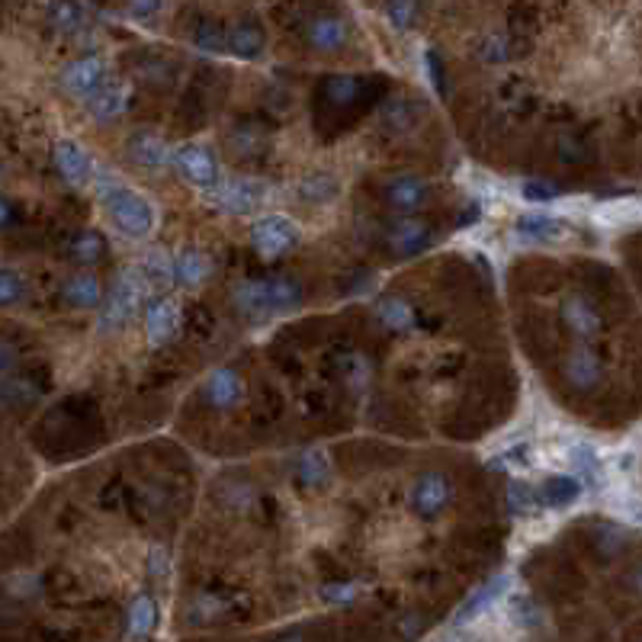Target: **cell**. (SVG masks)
I'll return each instance as SVG.
<instances>
[{"instance_id": "4", "label": "cell", "mask_w": 642, "mask_h": 642, "mask_svg": "<svg viewBox=\"0 0 642 642\" xmlns=\"http://www.w3.org/2000/svg\"><path fill=\"white\" fill-rule=\"evenodd\" d=\"M299 241H302V228L289 216H261L251 228V244L257 248V254L267 257V261L296 251Z\"/></svg>"}, {"instance_id": "51", "label": "cell", "mask_w": 642, "mask_h": 642, "mask_svg": "<svg viewBox=\"0 0 642 642\" xmlns=\"http://www.w3.org/2000/svg\"><path fill=\"white\" fill-rule=\"evenodd\" d=\"M476 219H479V206L469 203V212H466V216H460V225H469V222H476Z\"/></svg>"}, {"instance_id": "16", "label": "cell", "mask_w": 642, "mask_h": 642, "mask_svg": "<svg viewBox=\"0 0 642 642\" xmlns=\"http://www.w3.org/2000/svg\"><path fill=\"white\" fill-rule=\"evenodd\" d=\"M203 399L212 408H235L244 399V379L232 366H222V370H212L206 386H203Z\"/></svg>"}, {"instance_id": "22", "label": "cell", "mask_w": 642, "mask_h": 642, "mask_svg": "<svg viewBox=\"0 0 642 642\" xmlns=\"http://www.w3.org/2000/svg\"><path fill=\"white\" fill-rule=\"evenodd\" d=\"M61 296H65V302L74 305V309H97V305H103V299H106L103 286L94 273H74V277L65 283V289H61Z\"/></svg>"}, {"instance_id": "23", "label": "cell", "mask_w": 642, "mask_h": 642, "mask_svg": "<svg viewBox=\"0 0 642 642\" xmlns=\"http://www.w3.org/2000/svg\"><path fill=\"white\" fill-rule=\"evenodd\" d=\"M569 232V225L562 219H553V216H543V212H527V216L517 219V235L527 238V241H559Z\"/></svg>"}, {"instance_id": "15", "label": "cell", "mask_w": 642, "mask_h": 642, "mask_svg": "<svg viewBox=\"0 0 642 642\" xmlns=\"http://www.w3.org/2000/svg\"><path fill=\"white\" fill-rule=\"evenodd\" d=\"M264 45H267V36H264L261 20L244 17L228 29V55L238 61H257L264 55Z\"/></svg>"}, {"instance_id": "8", "label": "cell", "mask_w": 642, "mask_h": 642, "mask_svg": "<svg viewBox=\"0 0 642 642\" xmlns=\"http://www.w3.org/2000/svg\"><path fill=\"white\" fill-rule=\"evenodd\" d=\"M58 81L71 97H84V100H90L100 87L110 84L106 81V61L100 55H81L68 61V65L61 68Z\"/></svg>"}, {"instance_id": "13", "label": "cell", "mask_w": 642, "mask_h": 642, "mask_svg": "<svg viewBox=\"0 0 642 642\" xmlns=\"http://www.w3.org/2000/svg\"><path fill=\"white\" fill-rule=\"evenodd\" d=\"M52 161H55V171L65 177V183H71V187H84V183L94 177V161H90L84 145H78L74 139H58L52 148Z\"/></svg>"}, {"instance_id": "24", "label": "cell", "mask_w": 642, "mask_h": 642, "mask_svg": "<svg viewBox=\"0 0 642 642\" xmlns=\"http://www.w3.org/2000/svg\"><path fill=\"white\" fill-rule=\"evenodd\" d=\"M103 254H106V241L94 228H81V232H74L68 241V257L81 267H94L97 261H103Z\"/></svg>"}, {"instance_id": "26", "label": "cell", "mask_w": 642, "mask_h": 642, "mask_svg": "<svg viewBox=\"0 0 642 642\" xmlns=\"http://www.w3.org/2000/svg\"><path fill=\"white\" fill-rule=\"evenodd\" d=\"M376 315H379V325L392 334H402V331L415 328V309H411V302L402 296H386L379 302Z\"/></svg>"}, {"instance_id": "19", "label": "cell", "mask_w": 642, "mask_h": 642, "mask_svg": "<svg viewBox=\"0 0 642 642\" xmlns=\"http://www.w3.org/2000/svg\"><path fill=\"white\" fill-rule=\"evenodd\" d=\"M129 100H132V90L129 84L122 81H110L106 87H100L94 97L87 100V110L94 119L100 122H110V119H119L122 113L129 110Z\"/></svg>"}, {"instance_id": "6", "label": "cell", "mask_w": 642, "mask_h": 642, "mask_svg": "<svg viewBox=\"0 0 642 642\" xmlns=\"http://www.w3.org/2000/svg\"><path fill=\"white\" fill-rule=\"evenodd\" d=\"M450 501H453V482L447 472H437V469L421 472L408 492L411 511H415L421 521H434V517H440L450 508Z\"/></svg>"}, {"instance_id": "48", "label": "cell", "mask_w": 642, "mask_h": 642, "mask_svg": "<svg viewBox=\"0 0 642 642\" xmlns=\"http://www.w3.org/2000/svg\"><path fill=\"white\" fill-rule=\"evenodd\" d=\"M161 10V4H132L126 7V17H155Z\"/></svg>"}, {"instance_id": "11", "label": "cell", "mask_w": 642, "mask_h": 642, "mask_svg": "<svg viewBox=\"0 0 642 642\" xmlns=\"http://www.w3.org/2000/svg\"><path fill=\"white\" fill-rule=\"evenodd\" d=\"M180 331V302L174 296H158L145 309V334L151 347H164Z\"/></svg>"}, {"instance_id": "29", "label": "cell", "mask_w": 642, "mask_h": 642, "mask_svg": "<svg viewBox=\"0 0 642 642\" xmlns=\"http://www.w3.org/2000/svg\"><path fill=\"white\" fill-rule=\"evenodd\" d=\"M360 90H363V81L357 78V74H328V78L321 81V97L334 106L354 103L360 97Z\"/></svg>"}, {"instance_id": "7", "label": "cell", "mask_w": 642, "mask_h": 642, "mask_svg": "<svg viewBox=\"0 0 642 642\" xmlns=\"http://www.w3.org/2000/svg\"><path fill=\"white\" fill-rule=\"evenodd\" d=\"M206 196H209V203L222 212L251 216V212H257V206L267 200V187L261 180H251V177H232V180H222L219 187Z\"/></svg>"}, {"instance_id": "1", "label": "cell", "mask_w": 642, "mask_h": 642, "mask_svg": "<svg viewBox=\"0 0 642 642\" xmlns=\"http://www.w3.org/2000/svg\"><path fill=\"white\" fill-rule=\"evenodd\" d=\"M97 193H100L106 216H110L116 232H122L126 238H135V241L151 235V228H155V209H151V203L142 193L129 190L113 171L97 174Z\"/></svg>"}, {"instance_id": "9", "label": "cell", "mask_w": 642, "mask_h": 642, "mask_svg": "<svg viewBox=\"0 0 642 642\" xmlns=\"http://www.w3.org/2000/svg\"><path fill=\"white\" fill-rule=\"evenodd\" d=\"M386 244L395 257H418L434 244V228L415 216L395 219L386 225Z\"/></svg>"}, {"instance_id": "49", "label": "cell", "mask_w": 642, "mask_h": 642, "mask_svg": "<svg viewBox=\"0 0 642 642\" xmlns=\"http://www.w3.org/2000/svg\"><path fill=\"white\" fill-rule=\"evenodd\" d=\"M0 209H4V228L10 232V228H13V219H17V212H13V203H10V200H4V206H0Z\"/></svg>"}, {"instance_id": "31", "label": "cell", "mask_w": 642, "mask_h": 642, "mask_svg": "<svg viewBox=\"0 0 642 642\" xmlns=\"http://www.w3.org/2000/svg\"><path fill=\"white\" fill-rule=\"evenodd\" d=\"M296 476L302 485H309V488H325L328 479H331V463H328V456L321 453V450H312V453H305L299 466H296Z\"/></svg>"}, {"instance_id": "32", "label": "cell", "mask_w": 642, "mask_h": 642, "mask_svg": "<svg viewBox=\"0 0 642 642\" xmlns=\"http://www.w3.org/2000/svg\"><path fill=\"white\" fill-rule=\"evenodd\" d=\"M569 460L578 472V479L588 482V485H601V456L591 443H575L569 450Z\"/></svg>"}, {"instance_id": "40", "label": "cell", "mask_w": 642, "mask_h": 642, "mask_svg": "<svg viewBox=\"0 0 642 642\" xmlns=\"http://www.w3.org/2000/svg\"><path fill=\"white\" fill-rule=\"evenodd\" d=\"M424 61H427V74H431V84L437 90V97L443 100V97H447V71H443V58H440L437 49H427Z\"/></svg>"}, {"instance_id": "47", "label": "cell", "mask_w": 642, "mask_h": 642, "mask_svg": "<svg viewBox=\"0 0 642 642\" xmlns=\"http://www.w3.org/2000/svg\"><path fill=\"white\" fill-rule=\"evenodd\" d=\"M421 630H424L421 617H405V620H402V626H399V633H402L405 639H415V636H421Z\"/></svg>"}, {"instance_id": "46", "label": "cell", "mask_w": 642, "mask_h": 642, "mask_svg": "<svg viewBox=\"0 0 642 642\" xmlns=\"http://www.w3.org/2000/svg\"><path fill=\"white\" fill-rule=\"evenodd\" d=\"M13 366H17V354H13V344L4 341L0 344V370H4V379H13Z\"/></svg>"}, {"instance_id": "5", "label": "cell", "mask_w": 642, "mask_h": 642, "mask_svg": "<svg viewBox=\"0 0 642 642\" xmlns=\"http://www.w3.org/2000/svg\"><path fill=\"white\" fill-rule=\"evenodd\" d=\"M174 167L190 187L203 190V193H212L222 183V171H219L216 155H212V148H206L200 142L174 148Z\"/></svg>"}, {"instance_id": "38", "label": "cell", "mask_w": 642, "mask_h": 642, "mask_svg": "<svg viewBox=\"0 0 642 642\" xmlns=\"http://www.w3.org/2000/svg\"><path fill=\"white\" fill-rule=\"evenodd\" d=\"M26 293V280L20 270L13 267H4L0 270V302L4 305H17Z\"/></svg>"}, {"instance_id": "28", "label": "cell", "mask_w": 642, "mask_h": 642, "mask_svg": "<svg viewBox=\"0 0 642 642\" xmlns=\"http://www.w3.org/2000/svg\"><path fill=\"white\" fill-rule=\"evenodd\" d=\"M142 273L148 286H158V289H167L177 283V257H171L164 248H151L145 264H142Z\"/></svg>"}, {"instance_id": "14", "label": "cell", "mask_w": 642, "mask_h": 642, "mask_svg": "<svg viewBox=\"0 0 642 642\" xmlns=\"http://www.w3.org/2000/svg\"><path fill=\"white\" fill-rule=\"evenodd\" d=\"M511 588V578L508 575H495V578H488V582L482 588H476L469 594V598L456 607V614H453V623L456 626H463V623H472L476 617H482L485 610H492L504 594H508Z\"/></svg>"}, {"instance_id": "20", "label": "cell", "mask_w": 642, "mask_h": 642, "mask_svg": "<svg viewBox=\"0 0 642 642\" xmlns=\"http://www.w3.org/2000/svg\"><path fill=\"white\" fill-rule=\"evenodd\" d=\"M347 36H350L347 23L341 17H334V13H321V17L309 20V26H305V39H309V45L318 52H338L347 42Z\"/></svg>"}, {"instance_id": "45", "label": "cell", "mask_w": 642, "mask_h": 642, "mask_svg": "<svg viewBox=\"0 0 642 642\" xmlns=\"http://www.w3.org/2000/svg\"><path fill=\"white\" fill-rule=\"evenodd\" d=\"M148 572H151V578H164L167 575V553L158 546V549H151L148 553Z\"/></svg>"}, {"instance_id": "39", "label": "cell", "mask_w": 642, "mask_h": 642, "mask_svg": "<svg viewBox=\"0 0 642 642\" xmlns=\"http://www.w3.org/2000/svg\"><path fill=\"white\" fill-rule=\"evenodd\" d=\"M559 193L562 190L549 180H527L524 183V200H530V203H553Z\"/></svg>"}, {"instance_id": "41", "label": "cell", "mask_w": 642, "mask_h": 642, "mask_svg": "<svg viewBox=\"0 0 642 642\" xmlns=\"http://www.w3.org/2000/svg\"><path fill=\"white\" fill-rule=\"evenodd\" d=\"M321 601H328V604H350V601H357V585L354 582L325 585V588H321Z\"/></svg>"}, {"instance_id": "52", "label": "cell", "mask_w": 642, "mask_h": 642, "mask_svg": "<svg viewBox=\"0 0 642 642\" xmlns=\"http://www.w3.org/2000/svg\"><path fill=\"white\" fill-rule=\"evenodd\" d=\"M277 642H305V639H302V633H299V630H293V633H286V636H280Z\"/></svg>"}, {"instance_id": "3", "label": "cell", "mask_w": 642, "mask_h": 642, "mask_svg": "<svg viewBox=\"0 0 642 642\" xmlns=\"http://www.w3.org/2000/svg\"><path fill=\"white\" fill-rule=\"evenodd\" d=\"M145 273L142 270H119L116 280L106 289V299H103V309H100V331H119L129 325V318L135 315V309L142 305L145 299Z\"/></svg>"}, {"instance_id": "34", "label": "cell", "mask_w": 642, "mask_h": 642, "mask_svg": "<svg viewBox=\"0 0 642 642\" xmlns=\"http://www.w3.org/2000/svg\"><path fill=\"white\" fill-rule=\"evenodd\" d=\"M299 193L309 203H328V200H334V196H338V180H334L331 174H312V177L302 180Z\"/></svg>"}, {"instance_id": "53", "label": "cell", "mask_w": 642, "mask_h": 642, "mask_svg": "<svg viewBox=\"0 0 642 642\" xmlns=\"http://www.w3.org/2000/svg\"><path fill=\"white\" fill-rule=\"evenodd\" d=\"M639 642H642V639H639Z\"/></svg>"}, {"instance_id": "33", "label": "cell", "mask_w": 642, "mask_h": 642, "mask_svg": "<svg viewBox=\"0 0 642 642\" xmlns=\"http://www.w3.org/2000/svg\"><path fill=\"white\" fill-rule=\"evenodd\" d=\"M533 508H540V492L533 485H527L524 479H514L508 485V511L517 514V517H524Z\"/></svg>"}, {"instance_id": "17", "label": "cell", "mask_w": 642, "mask_h": 642, "mask_svg": "<svg viewBox=\"0 0 642 642\" xmlns=\"http://www.w3.org/2000/svg\"><path fill=\"white\" fill-rule=\"evenodd\" d=\"M562 321H565V328H569L575 338H582V341L594 338V334H601V328H604L601 312L578 293L562 299Z\"/></svg>"}, {"instance_id": "44", "label": "cell", "mask_w": 642, "mask_h": 642, "mask_svg": "<svg viewBox=\"0 0 642 642\" xmlns=\"http://www.w3.org/2000/svg\"><path fill=\"white\" fill-rule=\"evenodd\" d=\"M415 13H418L415 4H389V7H386V17L395 23V29L411 26V20H415Z\"/></svg>"}, {"instance_id": "10", "label": "cell", "mask_w": 642, "mask_h": 642, "mask_svg": "<svg viewBox=\"0 0 642 642\" xmlns=\"http://www.w3.org/2000/svg\"><path fill=\"white\" fill-rule=\"evenodd\" d=\"M382 196H386V203L405 219V216H415V212L427 203L431 187H427V180L418 177V174H395V177L386 180Z\"/></svg>"}, {"instance_id": "25", "label": "cell", "mask_w": 642, "mask_h": 642, "mask_svg": "<svg viewBox=\"0 0 642 642\" xmlns=\"http://www.w3.org/2000/svg\"><path fill=\"white\" fill-rule=\"evenodd\" d=\"M209 277V257L200 248H183L177 254V286L183 289H196L203 286V280Z\"/></svg>"}, {"instance_id": "30", "label": "cell", "mask_w": 642, "mask_h": 642, "mask_svg": "<svg viewBox=\"0 0 642 642\" xmlns=\"http://www.w3.org/2000/svg\"><path fill=\"white\" fill-rule=\"evenodd\" d=\"M193 45L206 55H228V29L216 20H200L193 29Z\"/></svg>"}, {"instance_id": "43", "label": "cell", "mask_w": 642, "mask_h": 642, "mask_svg": "<svg viewBox=\"0 0 642 642\" xmlns=\"http://www.w3.org/2000/svg\"><path fill=\"white\" fill-rule=\"evenodd\" d=\"M623 530H617V527H601L598 530V549L604 556H617L620 549H623Z\"/></svg>"}, {"instance_id": "50", "label": "cell", "mask_w": 642, "mask_h": 642, "mask_svg": "<svg viewBox=\"0 0 642 642\" xmlns=\"http://www.w3.org/2000/svg\"><path fill=\"white\" fill-rule=\"evenodd\" d=\"M630 588L636 591V598H642V565H636V572L630 575Z\"/></svg>"}, {"instance_id": "35", "label": "cell", "mask_w": 642, "mask_h": 642, "mask_svg": "<svg viewBox=\"0 0 642 642\" xmlns=\"http://www.w3.org/2000/svg\"><path fill=\"white\" fill-rule=\"evenodd\" d=\"M511 617H514L517 626L533 630V626L543 623V610L537 607V601L527 598V594H514V598H511Z\"/></svg>"}, {"instance_id": "36", "label": "cell", "mask_w": 642, "mask_h": 642, "mask_svg": "<svg viewBox=\"0 0 642 642\" xmlns=\"http://www.w3.org/2000/svg\"><path fill=\"white\" fill-rule=\"evenodd\" d=\"M49 23H52V29H61V33H74V29H81V23H84V7L52 4L49 7Z\"/></svg>"}, {"instance_id": "2", "label": "cell", "mask_w": 642, "mask_h": 642, "mask_svg": "<svg viewBox=\"0 0 642 642\" xmlns=\"http://www.w3.org/2000/svg\"><path fill=\"white\" fill-rule=\"evenodd\" d=\"M235 305H238V312L251 321H264L270 315L293 312L302 305V283L296 277L244 280L235 289Z\"/></svg>"}, {"instance_id": "37", "label": "cell", "mask_w": 642, "mask_h": 642, "mask_svg": "<svg viewBox=\"0 0 642 642\" xmlns=\"http://www.w3.org/2000/svg\"><path fill=\"white\" fill-rule=\"evenodd\" d=\"M479 55L488 61V65H504V61L511 58V39L501 33H488L479 42Z\"/></svg>"}, {"instance_id": "21", "label": "cell", "mask_w": 642, "mask_h": 642, "mask_svg": "<svg viewBox=\"0 0 642 642\" xmlns=\"http://www.w3.org/2000/svg\"><path fill=\"white\" fill-rule=\"evenodd\" d=\"M540 508H572V504L582 498V479L578 476H549L540 488Z\"/></svg>"}, {"instance_id": "27", "label": "cell", "mask_w": 642, "mask_h": 642, "mask_svg": "<svg viewBox=\"0 0 642 642\" xmlns=\"http://www.w3.org/2000/svg\"><path fill=\"white\" fill-rule=\"evenodd\" d=\"M129 636L132 639H145L155 633V626H158V604L155 598H148V594H135L132 604H129Z\"/></svg>"}, {"instance_id": "42", "label": "cell", "mask_w": 642, "mask_h": 642, "mask_svg": "<svg viewBox=\"0 0 642 642\" xmlns=\"http://www.w3.org/2000/svg\"><path fill=\"white\" fill-rule=\"evenodd\" d=\"M585 155H588V148H585L582 139H578V135L565 132L562 139H559V158H562V161L578 164V161H585Z\"/></svg>"}, {"instance_id": "12", "label": "cell", "mask_w": 642, "mask_h": 642, "mask_svg": "<svg viewBox=\"0 0 642 642\" xmlns=\"http://www.w3.org/2000/svg\"><path fill=\"white\" fill-rule=\"evenodd\" d=\"M562 373H565V382H569L575 392H591V389L601 386L604 363H601V357L594 354L591 347L578 344L575 350H569V357H565Z\"/></svg>"}, {"instance_id": "18", "label": "cell", "mask_w": 642, "mask_h": 642, "mask_svg": "<svg viewBox=\"0 0 642 642\" xmlns=\"http://www.w3.org/2000/svg\"><path fill=\"white\" fill-rule=\"evenodd\" d=\"M126 148H129V158L139 164V167H164V164H174V151L167 148V142L164 139H158L155 132H132L129 135V142H126Z\"/></svg>"}]
</instances>
